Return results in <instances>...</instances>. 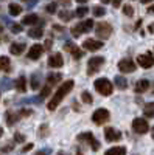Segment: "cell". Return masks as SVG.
I'll list each match as a JSON object with an SVG mask.
<instances>
[{
  "label": "cell",
  "mask_w": 154,
  "mask_h": 155,
  "mask_svg": "<svg viewBox=\"0 0 154 155\" xmlns=\"http://www.w3.org/2000/svg\"><path fill=\"white\" fill-rule=\"evenodd\" d=\"M73 85H75V82H73L72 79H69V81L64 82V84H62V85L56 90V93L53 95V98H51V99L48 101L47 109H48V110H56V107L59 106V102L64 99V96L70 93V90L73 88Z\"/></svg>",
  "instance_id": "obj_1"
},
{
  "label": "cell",
  "mask_w": 154,
  "mask_h": 155,
  "mask_svg": "<svg viewBox=\"0 0 154 155\" xmlns=\"http://www.w3.org/2000/svg\"><path fill=\"white\" fill-rule=\"evenodd\" d=\"M94 87H95L97 92L100 95H103V96H111L112 92H114L112 82L109 79H106V78H98V79L94 82Z\"/></svg>",
  "instance_id": "obj_2"
},
{
  "label": "cell",
  "mask_w": 154,
  "mask_h": 155,
  "mask_svg": "<svg viewBox=\"0 0 154 155\" xmlns=\"http://www.w3.org/2000/svg\"><path fill=\"white\" fill-rule=\"evenodd\" d=\"M104 62H106V59L103 58V56H94V58H91V59H89V62H87V74L92 76V74L98 73L101 70V67L104 65Z\"/></svg>",
  "instance_id": "obj_3"
},
{
  "label": "cell",
  "mask_w": 154,
  "mask_h": 155,
  "mask_svg": "<svg viewBox=\"0 0 154 155\" xmlns=\"http://www.w3.org/2000/svg\"><path fill=\"white\" fill-rule=\"evenodd\" d=\"M94 27H95V25H94V20H92V19H87V20L78 23V25H75V27H73L70 31H72V36H73V37H78V36H81L83 33L92 31Z\"/></svg>",
  "instance_id": "obj_4"
},
{
  "label": "cell",
  "mask_w": 154,
  "mask_h": 155,
  "mask_svg": "<svg viewBox=\"0 0 154 155\" xmlns=\"http://www.w3.org/2000/svg\"><path fill=\"white\" fill-rule=\"evenodd\" d=\"M78 141H80V143L87 144V146H91L92 150H98L100 149V141L94 137L92 132H83V134H80L78 135Z\"/></svg>",
  "instance_id": "obj_5"
},
{
  "label": "cell",
  "mask_w": 154,
  "mask_h": 155,
  "mask_svg": "<svg viewBox=\"0 0 154 155\" xmlns=\"http://www.w3.org/2000/svg\"><path fill=\"white\" fill-rule=\"evenodd\" d=\"M95 34L98 39H108L112 34V27L108 22H100L95 25Z\"/></svg>",
  "instance_id": "obj_6"
},
{
  "label": "cell",
  "mask_w": 154,
  "mask_h": 155,
  "mask_svg": "<svg viewBox=\"0 0 154 155\" xmlns=\"http://www.w3.org/2000/svg\"><path fill=\"white\" fill-rule=\"evenodd\" d=\"M109 118H111V113H109L108 109H97V110L94 112V115H92V121H94L95 124H98V126L108 123Z\"/></svg>",
  "instance_id": "obj_7"
},
{
  "label": "cell",
  "mask_w": 154,
  "mask_h": 155,
  "mask_svg": "<svg viewBox=\"0 0 154 155\" xmlns=\"http://www.w3.org/2000/svg\"><path fill=\"white\" fill-rule=\"evenodd\" d=\"M132 130L135 134H139V135H143V134H146L149 130V124L143 118H135L132 121Z\"/></svg>",
  "instance_id": "obj_8"
},
{
  "label": "cell",
  "mask_w": 154,
  "mask_h": 155,
  "mask_svg": "<svg viewBox=\"0 0 154 155\" xmlns=\"http://www.w3.org/2000/svg\"><path fill=\"white\" fill-rule=\"evenodd\" d=\"M64 51H69L75 59H81L84 56V51H81V48L76 44H73L72 41H67L66 44H64Z\"/></svg>",
  "instance_id": "obj_9"
},
{
  "label": "cell",
  "mask_w": 154,
  "mask_h": 155,
  "mask_svg": "<svg viewBox=\"0 0 154 155\" xmlns=\"http://www.w3.org/2000/svg\"><path fill=\"white\" fill-rule=\"evenodd\" d=\"M137 64L142 68H151L154 65V54L151 53H145V54H139L137 56Z\"/></svg>",
  "instance_id": "obj_10"
},
{
  "label": "cell",
  "mask_w": 154,
  "mask_h": 155,
  "mask_svg": "<svg viewBox=\"0 0 154 155\" xmlns=\"http://www.w3.org/2000/svg\"><path fill=\"white\" fill-rule=\"evenodd\" d=\"M135 68H137V64L132 59L126 58V59H121L118 62V70L121 73H132V71H135Z\"/></svg>",
  "instance_id": "obj_11"
},
{
  "label": "cell",
  "mask_w": 154,
  "mask_h": 155,
  "mask_svg": "<svg viewBox=\"0 0 154 155\" xmlns=\"http://www.w3.org/2000/svg\"><path fill=\"white\" fill-rule=\"evenodd\" d=\"M104 138L108 143H114V141H120L121 140V132L117 130L114 127H106L104 129Z\"/></svg>",
  "instance_id": "obj_12"
},
{
  "label": "cell",
  "mask_w": 154,
  "mask_h": 155,
  "mask_svg": "<svg viewBox=\"0 0 154 155\" xmlns=\"http://www.w3.org/2000/svg\"><path fill=\"white\" fill-rule=\"evenodd\" d=\"M42 54H44V47L39 45V44H34L33 47H30V51L27 53V58L31 59V61H37Z\"/></svg>",
  "instance_id": "obj_13"
},
{
  "label": "cell",
  "mask_w": 154,
  "mask_h": 155,
  "mask_svg": "<svg viewBox=\"0 0 154 155\" xmlns=\"http://www.w3.org/2000/svg\"><path fill=\"white\" fill-rule=\"evenodd\" d=\"M103 41H97V39H86L83 42V48L84 50H89V51H97L100 48H103Z\"/></svg>",
  "instance_id": "obj_14"
},
{
  "label": "cell",
  "mask_w": 154,
  "mask_h": 155,
  "mask_svg": "<svg viewBox=\"0 0 154 155\" xmlns=\"http://www.w3.org/2000/svg\"><path fill=\"white\" fill-rule=\"evenodd\" d=\"M48 67L51 68H61L64 65V61H62V54L61 53H55V54H50L48 58Z\"/></svg>",
  "instance_id": "obj_15"
},
{
  "label": "cell",
  "mask_w": 154,
  "mask_h": 155,
  "mask_svg": "<svg viewBox=\"0 0 154 155\" xmlns=\"http://www.w3.org/2000/svg\"><path fill=\"white\" fill-rule=\"evenodd\" d=\"M148 88H149V81H148V79H139V81L135 82L134 92H135V93H145Z\"/></svg>",
  "instance_id": "obj_16"
},
{
  "label": "cell",
  "mask_w": 154,
  "mask_h": 155,
  "mask_svg": "<svg viewBox=\"0 0 154 155\" xmlns=\"http://www.w3.org/2000/svg\"><path fill=\"white\" fill-rule=\"evenodd\" d=\"M0 71H3V73H11V71H12L9 58H6V56H0Z\"/></svg>",
  "instance_id": "obj_17"
},
{
  "label": "cell",
  "mask_w": 154,
  "mask_h": 155,
  "mask_svg": "<svg viewBox=\"0 0 154 155\" xmlns=\"http://www.w3.org/2000/svg\"><path fill=\"white\" fill-rule=\"evenodd\" d=\"M25 48H27V45L25 44H19V42H14V44H11L9 47V51H11V54H14V56H20Z\"/></svg>",
  "instance_id": "obj_18"
},
{
  "label": "cell",
  "mask_w": 154,
  "mask_h": 155,
  "mask_svg": "<svg viewBox=\"0 0 154 155\" xmlns=\"http://www.w3.org/2000/svg\"><path fill=\"white\" fill-rule=\"evenodd\" d=\"M5 118H6L8 126H14V124L20 120V116H19L17 112H11V110H8V112L5 113Z\"/></svg>",
  "instance_id": "obj_19"
},
{
  "label": "cell",
  "mask_w": 154,
  "mask_h": 155,
  "mask_svg": "<svg viewBox=\"0 0 154 155\" xmlns=\"http://www.w3.org/2000/svg\"><path fill=\"white\" fill-rule=\"evenodd\" d=\"M14 85L17 88V92H20V93L27 92V78H25V76H19L16 79V82H14Z\"/></svg>",
  "instance_id": "obj_20"
},
{
  "label": "cell",
  "mask_w": 154,
  "mask_h": 155,
  "mask_svg": "<svg viewBox=\"0 0 154 155\" xmlns=\"http://www.w3.org/2000/svg\"><path fill=\"white\" fill-rule=\"evenodd\" d=\"M28 36L31 39H41L44 36V28L42 27H33L28 30Z\"/></svg>",
  "instance_id": "obj_21"
},
{
  "label": "cell",
  "mask_w": 154,
  "mask_h": 155,
  "mask_svg": "<svg viewBox=\"0 0 154 155\" xmlns=\"http://www.w3.org/2000/svg\"><path fill=\"white\" fill-rule=\"evenodd\" d=\"M61 79H62V74L61 73H50L47 76V84L48 85H56L58 82H61Z\"/></svg>",
  "instance_id": "obj_22"
},
{
  "label": "cell",
  "mask_w": 154,
  "mask_h": 155,
  "mask_svg": "<svg viewBox=\"0 0 154 155\" xmlns=\"http://www.w3.org/2000/svg\"><path fill=\"white\" fill-rule=\"evenodd\" d=\"M104 155H126V147H123V146L111 147L104 152Z\"/></svg>",
  "instance_id": "obj_23"
},
{
  "label": "cell",
  "mask_w": 154,
  "mask_h": 155,
  "mask_svg": "<svg viewBox=\"0 0 154 155\" xmlns=\"http://www.w3.org/2000/svg\"><path fill=\"white\" fill-rule=\"evenodd\" d=\"M114 84L117 85V88H120V90L128 88V81H126L125 76H115L114 78Z\"/></svg>",
  "instance_id": "obj_24"
},
{
  "label": "cell",
  "mask_w": 154,
  "mask_h": 155,
  "mask_svg": "<svg viewBox=\"0 0 154 155\" xmlns=\"http://www.w3.org/2000/svg\"><path fill=\"white\" fill-rule=\"evenodd\" d=\"M37 22H39L37 14H27L22 19V25H36Z\"/></svg>",
  "instance_id": "obj_25"
},
{
  "label": "cell",
  "mask_w": 154,
  "mask_h": 155,
  "mask_svg": "<svg viewBox=\"0 0 154 155\" xmlns=\"http://www.w3.org/2000/svg\"><path fill=\"white\" fill-rule=\"evenodd\" d=\"M58 16H59V19H61L62 22H69V20H72V19L75 17V12H73V11H69V9H62Z\"/></svg>",
  "instance_id": "obj_26"
},
{
  "label": "cell",
  "mask_w": 154,
  "mask_h": 155,
  "mask_svg": "<svg viewBox=\"0 0 154 155\" xmlns=\"http://www.w3.org/2000/svg\"><path fill=\"white\" fill-rule=\"evenodd\" d=\"M8 11H9V16L16 17V16H19L20 12H22V6H20L19 3H9V6H8Z\"/></svg>",
  "instance_id": "obj_27"
},
{
  "label": "cell",
  "mask_w": 154,
  "mask_h": 155,
  "mask_svg": "<svg viewBox=\"0 0 154 155\" xmlns=\"http://www.w3.org/2000/svg\"><path fill=\"white\" fill-rule=\"evenodd\" d=\"M41 82H42L41 74L39 73H33V76H31V88L33 90H37V88L41 87Z\"/></svg>",
  "instance_id": "obj_28"
},
{
  "label": "cell",
  "mask_w": 154,
  "mask_h": 155,
  "mask_svg": "<svg viewBox=\"0 0 154 155\" xmlns=\"http://www.w3.org/2000/svg\"><path fill=\"white\" fill-rule=\"evenodd\" d=\"M143 113L146 118H154V102H148L143 106Z\"/></svg>",
  "instance_id": "obj_29"
},
{
  "label": "cell",
  "mask_w": 154,
  "mask_h": 155,
  "mask_svg": "<svg viewBox=\"0 0 154 155\" xmlns=\"http://www.w3.org/2000/svg\"><path fill=\"white\" fill-rule=\"evenodd\" d=\"M92 12H94V16H95V17H103V16L106 14V9H104V6L97 5V6L92 8Z\"/></svg>",
  "instance_id": "obj_30"
},
{
  "label": "cell",
  "mask_w": 154,
  "mask_h": 155,
  "mask_svg": "<svg viewBox=\"0 0 154 155\" xmlns=\"http://www.w3.org/2000/svg\"><path fill=\"white\" fill-rule=\"evenodd\" d=\"M73 12H75V17H84L86 14H89V8L87 6H80V8H76Z\"/></svg>",
  "instance_id": "obj_31"
},
{
  "label": "cell",
  "mask_w": 154,
  "mask_h": 155,
  "mask_svg": "<svg viewBox=\"0 0 154 155\" xmlns=\"http://www.w3.org/2000/svg\"><path fill=\"white\" fill-rule=\"evenodd\" d=\"M81 99H83V102H84V104H92V102H94V98H92V95L89 93V92H83V95H81Z\"/></svg>",
  "instance_id": "obj_32"
},
{
  "label": "cell",
  "mask_w": 154,
  "mask_h": 155,
  "mask_svg": "<svg viewBox=\"0 0 154 155\" xmlns=\"http://www.w3.org/2000/svg\"><path fill=\"white\" fill-rule=\"evenodd\" d=\"M9 27H11V33H14V34H19V33H22V31H23L22 23H11Z\"/></svg>",
  "instance_id": "obj_33"
},
{
  "label": "cell",
  "mask_w": 154,
  "mask_h": 155,
  "mask_svg": "<svg viewBox=\"0 0 154 155\" xmlns=\"http://www.w3.org/2000/svg\"><path fill=\"white\" fill-rule=\"evenodd\" d=\"M56 8H58V3H56V2H51V3H48V5L45 6V11L48 12V14H55Z\"/></svg>",
  "instance_id": "obj_34"
},
{
  "label": "cell",
  "mask_w": 154,
  "mask_h": 155,
  "mask_svg": "<svg viewBox=\"0 0 154 155\" xmlns=\"http://www.w3.org/2000/svg\"><path fill=\"white\" fill-rule=\"evenodd\" d=\"M48 126L47 124H42L41 127H39V132H37V134H39V138H45L47 135H48Z\"/></svg>",
  "instance_id": "obj_35"
},
{
  "label": "cell",
  "mask_w": 154,
  "mask_h": 155,
  "mask_svg": "<svg viewBox=\"0 0 154 155\" xmlns=\"http://www.w3.org/2000/svg\"><path fill=\"white\" fill-rule=\"evenodd\" d=\"M123 14L128 16V17H132L134 16V8L131 5H125L123 6Z\"/></svg>",
  "instance_id": "obj_36"
},
{
  "label": "cell",
  "mask_w": 154,
  "mask_h": 155,
  "mask_svg": "<svg viewBox=\"0 0 154 155\" xmlns=\"http://www.w3.org/2000/svg\"><path fill=\"white\" fill-rule=\"evenodd\" d=\"M0 85H2L3 90H9L12 85H14V82H11L9 79H2V81H0Z\"/></svg>",
  "instance_id": "obj_37"
},
{
  "label": "cell",
  "mask_w": 154,
  "mask_h": 155,
  "mask_svg": "<svg viewBox=\"0 0 154 155\" xmlns=\"http://www.w3.org/2000/svg\"><path fill=\"white\" fill-rule=\"evenodd\" d=\"M12 140H14V143H23V141H25V135L20 134V132H16L14 137H12Z\"/></svg>",
  "instance_id": "obj_38"
},
{
  "label": "cell",
  "mask_w": 154,
  "mask_h": 155,
  "mask_svg": "<svg viewBox=\"0 0 154 155\" xmlns=\"http://www.w3.org/2000/svg\"><path fill=\"white\" fill-rule=\"evenodd\" d=\"M51 47H53V37H51V34H50V37H48V39H45L44 50H45V51H50V50H51Z\"/></svg>",
  "instance_id": "obj_39"
},
{
  "label": "cell",
  "mask_w": 154,
  "mask_h": 155,
  "mask_svg": "<svg viewBox=\"0 0 154 155\" xmlns=\"http://www.w3.org/2000/svg\"><path fill=\"white\" fill-rule=\"evenodd\" d=\"M50 92H51V85H45V87H42V92H41V98L44 99V98H47L48 95H50Z\"/></svg>",
  "instance_id": "obj_40"
},
{
  "label": "cell",
  "mask_w": 154,
  "mask_h": 155,
  "mask_svg": "<svg viewBox=\"0 0 154 155\" xmlns=\"http://www.w3.org/2000/svg\"><path fill=\"white\" fill-rule=\"evenodd\" d=\"M17 113H19V116H20V118H25V116H31L33 110H30V109H20Z\"/></svg>",
  "instance_id": "obj_41"
},
{
  "label": "cell",
  "mask_w": 154,
  "mask_h": 155,
  "mask_svg": "<svg viewBox=\"0 0 154 155\" xmlns=\"http://www.w3.org/2000/svg\"><path fill=\"white\" fill-rule=\"evenodd\" d=\"M33 146H34L33 143H28L27 146H23V147H22V150H20V152H22V153H27L28 150H31V149H33Z\"/></svg>",
  "instance_id": "obj_42"
},
{
  "label": "cell",
  "mask_w": 154,
  "mask_h": 155,
  "mask_svg": "<svg viewBox=\"0 0 154 155\" xmlns=\"http://www.w3.org/2000/svg\"><path fill=\"white\" fill-rule=\"evenodd\" d=\"M50 150L48 149H44V150H39V152H36V155H48Z\"/></svg>",
  "instance_id": "obj_43"
},
{
  "label": "cell",
  "mask_w": 154,
  "mask_h": 155,
  "mask_svg": "<svg viewBox=\"0 0 154 155\" xmlns=\"http://www.w3.org/2000/svg\"><path fill=\"white\" fill-rule=\"evenodd\" d=\"M112 5H114V8H118L121 5V0H112Z\"/></svg>",
  "instance_id": "obj_44"
},
{
  "label": "cell",
  "mask_w": 154,
  "mask_h": 155,
  "mask_svg": "<svg viewBox=\"0 0 154 155\" xmlns=\"http://www.w3.org/2000/svg\"><path fill=\"white\" fill-rule=\"evenodd\" d=\"M11 150H12V146H11V144H8V146L2 147V152H11Z\"/></svg>",
  "instance_id": "obj_45"
},
{
  "label": "cell",
  "mask_w": 154,
  "mask_h": 155,
  "mask_svg": "<svg viewBox=\"0 0 154 155\" xmlns=\"http://www.w3.org/2000/svg\"><path fill=\"white\" fill-rule=\"evenodd\" d=\"M23 2H28V8H31V6H34V3L37 0H23Z\"/></svg>",
  "instance_id": "obj_46"
},
{
  "label": "cell",
  "mask_w": 154,
  "mask_h": 155,
  "mask_svg": "<svg viewBox=\"0 0 154 155\" xmlns=\"http://www.w3.org/2000/svg\"><path fill=\"white\" fill-rule=\"evenodd\" d=\"M148 31L151 34H154V23H149V27H148Z\"/></svg>",
  "instance_id": "obj_47"
},
{
  "label": "cell",
  "mask_w": 154,
  "mask_h": 155,
  "mask_svg": "<svg viewBox=\"0 0 154 155\" xmlns=\"http://www.w3.org/2000/svg\"><path fill=\"white\" fill-rule=\"evenodd\" d=\"M53 28L58 30V31H62V27H59V25H53Z\"/></svg>",
  "instance_id": "obj_48"
},
{
  "label": "cell",
  "mask_w": 154,
  "mask_h": 155,
  "mask_svg": "<svg viewBox=\"0 0 154 155\" xmlns=\"http://www.w3.org/2000/svg\"><path fill=\"white\" fill-rule=\"evenodd\" d=\"M148 12H149V14H151V12H154V5H151V6L148 8Z\"/></svg>",
  "instance_id": "obj_49"
},
{
  "label": "cell",
  "mask_w": 154,
  "mask_h": 155,
  "mask_svg": "<svg viewBox=\"0 0 154 155\" xmlns=\"http://www.w3.org/2000/svg\"><path fill=\"white\" fill-rule=\"evenodd\" d=\"M59 2L64 3V5H69V3H70V0H59Z\"/></svg>",
  "instance_id": "obj_50"
},
{
  "label": "cell",
  "mask_w": 154,
  "mask_h": 155,
  "mask_svg": "<svg viewBox=\"0 0 154 155\" xmlns=\"http://www.w3.org/2000/svg\"><path fill=\"white\" fill-rule=\"evenodd\" d=\"M101 3H103V5H106V3H111V0H101Z\"/></svg>",
  "instance_id": "obj_51"
},
{
  "label": "cell",
  "mask_w": 154,
  "mask_h": 155,
  "mask_svg": "<svg viewBox=\"0 0 154 155\" xmlns=\"http://www.w3.org/2000/svg\"><path fill=\"white\" fill-rule=\"evenodd\" d=\"M142 3H149V2H152V0H140Z\"/></svg>",
  "instance_id": "obj_52"
},
{
  "label": "cell",
  "mask_w": 154,
  "mask_h": 155,
  "mask_svg": "<svg viewBox=\"0 0 154 155\" xmlns=\"http://www.w3.org/2000/svg\"><path fill=\"white\" fill-rule=\"evenodd\" d=\"M151 137H152V140H154V127L151 129Z\"/></svg>",
  "instance_id": "obj_53"
},
{
  "label": "cell",
  "mask_w": 154,
  "mask_h": 155,
  "mask_svg": "<svg viewBox=\"0 0 154 155\" xmlns=\"http://www.w3.org/2000/svg\"><path fill=\"white\" fill-rule=\"evenodd\" d=\"M76 2H80V3H86L87 0H76Z\"/></svg>",
  "instance_id": "obj_54"
},
{
  "label": "cell",
  "mask_w": 154,
  "mask_h": 155,
  "mask_svg": "<svg viewBox=\"0 0 154 155\" xmlns=\"http://www.w3.org/2000/svg\"><path fill=\"white\" fill-rule=\"evenodd\" d=\"M0 33H3V25L0 23Z\"/></svg>",
  "instance_id": "obj_55"
},
{
  "label": "cell",
  "mask_w": 154,
  "mask_h": 155,
  "mask_svg": "<svg viewBox=\"0 0 154 155\" xmlns=\"http://www.w3.org/2000/svg\"><path fill=\"white\" fill-rule=\"evenodd\" d=\"M76 155H83V153L80 152V149H76Z\"/></svg>",
  "instance_id": "obj_56"
},
{
  "label": "cell",
  "mask_w": 154,
  "mask_h": 155,
  "mask_svg": "<svg viewBox=\"0 0 154 155\" xmlns=\"http://www.w3.org/2000/svg\"><path fill=\"white\" fill-rule=\"evenodd\" d=\"M2 135H3V129H2V127H0V137H2Z\"/></svg>",
  "instance_id": "obj_57"
},
{
  "label": "cell",
  "mask_w": 154,
  "mask_h": 155,
  "mask_svg": "<svg viewBox=\"0 0 154 155\" xmlns=\"http://www.w3.org/2000/svg\"><path fill=\"white\" fill-rule=\"evenodd\" d=\"M58 155H64V153H62V152H61V153H58Z\"/></svg>",
  "instance_id": "obj_58"
},
{
  "label": "cell",
  "mask_w": 154,
  "mask_h": 155,
  "mask_svg": "<svg viewBox=\"0 0 154 155\" xmlns=\"http://www.w3.org/2000/svg\"><path fill=\"white\" fill-rule=\"evenodd\" d=\"M0 2H3V0H0Z\"/></svg>",
  "instance_id": "obj_59"
}]
</instances>
